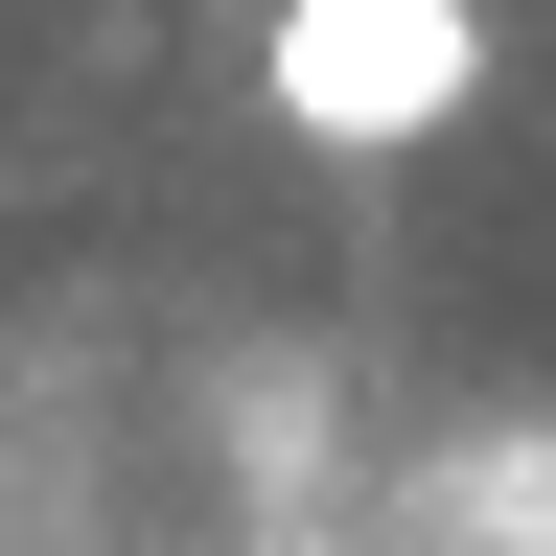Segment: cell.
Wrapping results in <instances>:
<instances>
[{
	"mask_svg": "<svg viewBox=\"0 0 556 556\" xmlns=\"http://www.w3.org/2000/svg\"><path fill=\"white\" fill-rule=\"evenodd\" d=\"M255 116L325 139V163H417L441 116H486V0H278Z\"/></svg>",
	"mask_w": 556,
	"mask_h": 556,
	"instance_id": "cell-1",
	"label": "cell"
}]
</instances>
